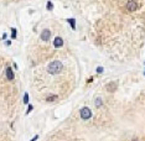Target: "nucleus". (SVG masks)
<instances>
[{
  "instance_id": "423d86ee",
  "label": "nucleus",
  "mask_w": 145,
  "mask_h": 141,
  "mask_svg": "<svg viewBox=\"0 0 145 141\" xmlns=\"http://www.w3.org/2000/svg\"><path fill=\"white\" fill-rule=\"evenodd\" d=\"M53 45H55V47H62L63 46V40H62L60 36H57L53 41Z\"/></svg>"
},
{
  "instance_id": "7ed1b4c3",
  "label": "nucleus",
  "mask_w": 145,
  "mask_h": 141,
  "mask_svg": "<svg viewBox=\"0 0 145 141\" xmlns=\"http://www.w3.org/2000/svg\"><path fill=\"white\" fill-rule=\"evenodd\" d=\"M125 7H127V10H128V11L133 13V11H135V10L139 7V5L137 4V1H134V0H130V1H128V3H127Z\"/></svg>"
},
{
  "instance_id": "1a4fd4ad",
  "label": "nucleus",
  "mask_w": 145,
  "mask_h": 141,
  "mask_svg": "<svg viewBox=\"0 0 145 141\" xmlns=\"http://www.w3.org/2000/svg\"><path fill=\"white\" fill-rule=\"evenodd\" d=\"M94 103H96V106H98V108H100V106L103 105V102H102V99L99 98V96L96 99V102H94Z\"/></svg>"
},
{
  "instance_id": "f257e3e1",
  "label": "nucleus",
  "mask_w": 145,
  "mask_h": 141,
  "mask_svg": "<svg viewBox=\"0 0 145 141\" xmlns=\"http://www.w3.org/2000/svg\"><path fill=\"white\" fill-rule=\"evenodd\" d=\"M62 69H63V64H62L60 61H52L48 66H47V72L50 73V74H52V75H55V74H58Z\"/></svg>"
},
{
  "instance_id": "2eb2a0df",
  "label": "nucleus",
  "mask_w": 145,
  "mask_h": 141,
  "mask_svg": "<svg viewBox=\"0 0 145 141\" xmlns=\"http://www.w3.org/2000/svg\"><path fill=\"white\" fill-rule=\"evenodd\" d=\"M97 72H98V73H102V72H103V68H102V67H98V68H97Z\"/></svg>"
},
{
  "instance_id": "20e7f679",
  "label": "nucleus",
  "mask_w": 145,
  "mask_h": 141,
  "mask_svg": "<svg viewBox=\"0 0 145 141\" xmlns=\"http://www.w3.org/2000/svg\"><path fill=\"white\" fill-rule=\"evenodd\" d=\"M5 72H6V78H8V81H14V78H15V74H14V72H13L11 67H10V66H8Z\"/></svg>"
},
{
  "instance_id": "f8f14e48",
  "label": "nucleus",
  "mask_w": 145,
  "mask_h": 141,
  "mask_svg": "<svg viewBox=\"0 0 145 141\" xmlns=\"http://www.w3.org/2000/svg\"><path fill=\"white\" fill-rule=\"evenodd\" d=\"M27 103H29V94L25 93L24 94V104H27Z\"/></svg>"
},
{
  "instance_id": "0eeeda50",
  "label": "nucleus",
  "mask_w": 145,
  "mask_h": 141,
  "mask_svg": "<svg viewBox=\"0 0 145 141\" xmlns=\"http://www.w3.org/2000/svg\"><path fill=\"white\" fill-rule=\"evenodd\" d=\"M67 22H69L71 27L73 30H76V20L75 19H67Z\"/></svg>"
},
{
  "instance_id": "dca6fc26",
  "label": "nucleus",
  "mask_w": 145,
  "mask_h": 141,
  "mask_svg": "<svg viewBox=\"0 0 145 141\" xmlns=\"http://www.w3.org/2000/svg\"><path fill=\"white\" fill-rule=\"evenodd\" d=\"M5 43H6V46H10V45H11V41H6Z\"/></svg>"
},
{
  "instance_id": "6e6552de",
  "label": "nucleus",
  "mask_w": 145,
  "mask_h": 141,
  "mask_svg": "<svg viewBox=\"0 0 145 141\" xmlns=\"http://www.w3.org/2000/svg\"><path fill=\"white\" fill-rule=\"evenodd\" d=\"M56 99H57V95H48L47 98H46V102L51 103V102H55Z\"/></svg>"
},
{
  "instance_id": "39448f33",
  "label": "nucleus",
  "mask_w": 145,
  "mask_h": 141,
  "mask_svg": "<svg viewBox=\"0 0 145 141\" xmlns=\"http://www.w3.org/2000/svg\"><path fill=\"white\" fill-rule=\"evenodd\" d=\"M50 36H51V32H50V30H44L42 32H41V40L42 41H48V38H50Z\"/></svg>"
},
{
  "instance_id": "ddd939ff",
  "label": "nucleus",
  "mask_w": 145,
  "mask_h": 141,
  "mask_svg": "<svg viewBox=\"0 0 145 141\" xmlns=\"http://www.w3.org/2000/svg\"><path fill=\"white\" fill-rule=\"evenodd\" d=\"M52 7H53L52 3H51V1H48V3H47V10H52Z\"/></svg>"
},
{
  "instance_id": "f03ea898",
  "label": "nucleus",
  "mask_w": 145,
  "mask_h": 141,
  "mask_svg": "<svg viewBox=\"0 0 145 141\" xmlns=\"http://www.w3.org/2000/svg\"><path fill=\"white\" fill-rule=\"evenodd\" d=\"M79 116H81V119H83V120H89L92 118V110L88 106H83L79 110Z\"/></svg>"
},
{
  "instance_id": "4468645a",
  "label": "nucleus",
  "mask_w": 145,
  "mask_h": 141,
  "mask_svg": "<svg viewBox=\"0 0 145 141\" xmlns=\"http://www.w3.org/2000/svg\"><path fill=\"white\" fill-rule=\"evenodd\" d=\"M37 140H38V135H35V136H34L32 139H31L30 141H37Z\"/></svg>"
},
{
  "instance_id": "f3484780",
  "label": "nucleus",
  "mask_w": 145,
  "mask_h": 141,
  "mask_svg": "<svg viewBox=\"0 0 145 141\" xmlns=\"http://www.w3.org/2000/svg\"><path fill=\"white\" fill-rule=\"evenodd\" d=\"M144 73H145V72H144Z\"/></svg>"
},
{
  "instance_id": "9d476101",
  "label": "nucleus",
  "mask_w": 145,
  "mask_h": 141,
  "mask_svg": "<svg viewBox=\"0 0 145 141\" xmlns=\"http://www.w3.org/2000/svg\"><path fill=\"white\" fill-rule=\"evenodd\" d=\"M11 38H16V29L15 27L11 29Z\"/></svg>"
},
{
  "instance_id": "9b49d317",
  "label": "nucleus",
  "mask_w": 145,
  "mask_h": 141,
  "mask_svg": "<svg viewBox=\"0 0 145 141\" xmlns=\"http://www.w3.org/2000/svg\"><path fill=\"white\" fill-rule=\"evenodd\" d=\"M32 109H34V105H31V104H30L29 108H27V110H26V115H29L31 111H32Z\"/></svg>"
}]
</instances>
